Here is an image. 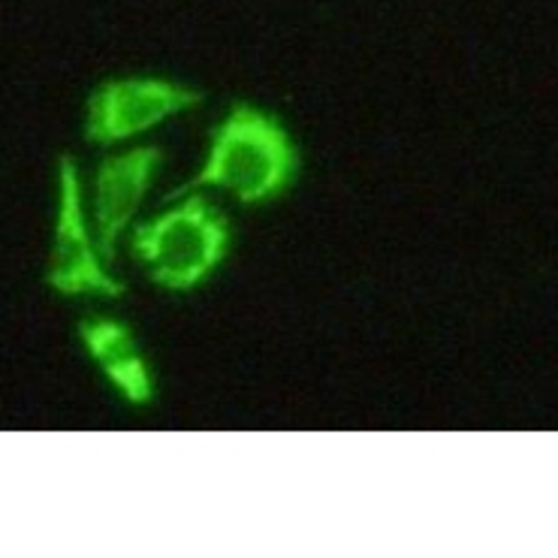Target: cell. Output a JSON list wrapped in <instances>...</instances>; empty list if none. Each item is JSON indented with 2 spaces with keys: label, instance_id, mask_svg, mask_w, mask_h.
<instances>
[{
  "label": "cell",
  "instance_id": "6",
  "mask_svg": "<svg viewBox=\"0 0 558 558\" xmlns=\"http://www.w3.org/2000/svg\"><path fill=\"white\" fill-rule=\"evenodd\" d=\"M78 341L124 402L136 408L155 402V375L131 326L116 317H88L78 324Z\"/></svg>",
  "mask_w": 558,
  "mask_h": 558
},
{
  "label": "cell",
  "instance_id": "4",
  "mask_svg": "<svg viewBox=\"0 0 558 558\" xmlns=\"http://www.w3.org/2000/svg\"><path fill=\"white\" fill-rule=\"evenodd\" d=\"M203 104V94L157 76L106 78L85 106V140L92 145L128 143L140 133L155 131L179 112Z\"/></svg>",
  "mask_w": 558,
  "mask_h": 558
},
{
  "label": "cell",
  "instance_id": "2",
  "mask_svg": "<svg viewBox=\"0 0 558 558\" xmlns=\"http://www.w3.org/2000/svg\"><path fill=\"white\" fill-rule=\"evenodd\" d=\"M179 196L182 199L175 206L133 230L131 254L151 284L169 293H191L227 260L230 221L203 194L187 191Z\"/></svg>",
  "mask_w": 558,
  "mask_h": 558
},
{
  "label": "cell",
  "instance_id": "3",
  "mask_svg": "<svg viewBox=\"0 0 558 558\" xmlns=\"http://www.w3.org/2000/svg\"><path fill=\"white\" fill-rule=\"evenodd\" d=\"M46 284L52 287L58 296L66 299H121L128 290L124 281H118L116 275L106 269V260L92 239L76 160L70 155L61 157L58 163V221H54L49 260H46Z\"/></svg>",
  "mask_w": 558,
  "mask_h": 558
},
{
  "label": "cell",
  "instance_id": "5",
  "mask_svg": "<svg viewBox=\"0 0 558 558\" xmlns=\"http://www.w3.org/2000/svg\"><path fill=\"white\" fill-rule=\"evenodd\" d=\"M163 151L157 145H136L131 151L109 155L94 172L92 218L97 230V251L106 263L116 260L118 242L143 208L145 194L155 182Z\"/></svg>",
  "mask_w": 558,
  "mask_h": 558
},
{
  "label": "cell",
  "instance_id": "1",
  "mask_svg": "<svg viewBox=\"0 0 558 558\" xmlns=\"http://www.w3.org/2000/svg\"><path fill=\"white\" fill-rule=\"evenodd\" d=\"M299 175V151L281 118L260 106L233 104L211 133L206 160L191 182L175 191L215 187L235 203L254 208L266 206L293 187Z\"/></svg>",
  "mask_w": 558,
  "mask_h": 558
}]
</instances>
